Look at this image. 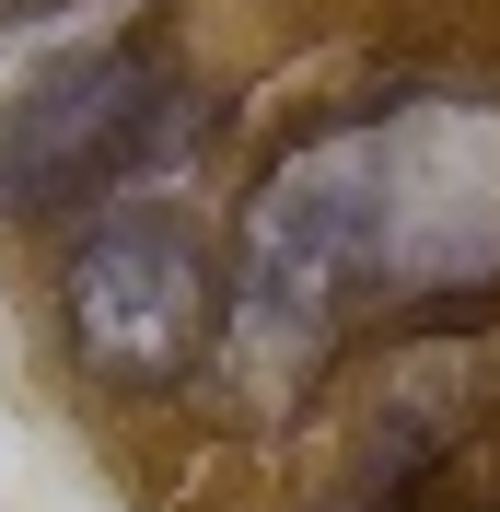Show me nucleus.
<instances>
[{"mask_svg":"<svg viewBox=\"0 0 500 512\" xmlns=\"http://www.w3.org/2000/svg\"><path fill=\"white\" fill-rule=\"evenodd\" d=\"M163 70L140 47H70L0 105V210H70V198L117 187L163 128Z\"/></svg>","mask_w":500,"mask_h":512,"instance_id":"7ed1b4c3","label":"nucleus"},{"mask_svg":"<svg viewBox=\"0 0 500 512\" xmlns=\"http://www.w3.org/2000/svg\"><path fill=\"white\" fill-rule=\"evenodd\" d=\"M384 268H396V128H326L291 163H268L221 291V384L245 408L303 396Z\"/></svg>","mask_w":500,"mask_h":512,"instance_id":"f257e3e1","label":"nucleus"},{"mask_svg":"<svg viewBox=\"0 0 500 512\" xmlns=\"http://www.w3.org/2000/svg\"><path fill=\"white\" fill-rule=\"evenodd\" d=\"M59 326H70V361L117 396L187 384L221 350V268L198 245V222L163 210V198L105 210L59 268Z\"/></svg>","mask_w":500,"mask_h":512,"instance_id":"f03ea898","label":"nucleus"}]
</instances>
